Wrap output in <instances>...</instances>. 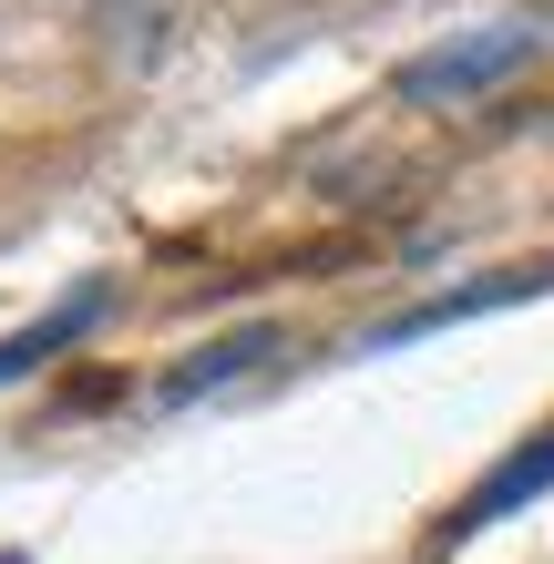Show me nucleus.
Returning <instances> with one entry per match:
<instances>
[{"label":"nucleus","mask_w":554,"mask_h":564,"mask_svg":"<svg viewBox=\"0 0 554 564\" xmlns=\"http://www.w3.org/2000/svg\"><path fill=\"white\" fill-rule=\"evenodd\" d=\"M534 52H544V21H472V31H452V42L411 52L401 73H390V93H401L411 113H442V104H472V93L513 83Z\"/></svg>","instance_id":"obj_1"},{"label":"nucleus","mask_w":554,"mask_h":564,"mask_svg":"<svg viewBox=\"0 0 554 564\" xmlns=\"http://www.w3.org/2000/svg\"><path fill=\"white\" fill-rule=\"evenodd\" d=\"M104 52L123 62V73H154V62H165V0H104Z\"/></svg>","instance_id":"obj_4"},{"label":"nucleus","mask_w":554,"mask_h":564,"mask_svg":"<svg viewBox=\"0 0 554 564\" xmlns=\"http://www.w3.org/2000/svg\"><path fill=\"white\" fill-rule=\"evenodd\" d=\"M257 359H278V328H237V339H206V349L185 359V370H165V380H154V401H165V411H185V401H206V390H226L237 370H257Z\"/></svg>","instance_id":"obj_2"},{"label":"nucleus","mask_w":554,"mask_h":564,"mask_svg":"<svg viewBox=\"0 0 554 564\" xmlns=\"http://www.w3.org/2000/svg\"><path fill=\"white\" fill-rule=\"evenodd\" d=\"M0 564H21V554H0Z\"/></svg>","instance_id":"obj_5"},{"label":"nucleus","mask_w":554,"mask_h":564,"mask_svg":"<svg viewBox=\"0 0 554 564\" xmlns=\"http://www.w3.org/2000/svg\"><path fill=\"white\" fill-rule=\"evenodd\" d=\"M104 318V288H83V297H62L52 318H31V328H11V339H0V380H21V370H42L52 349H73L83 328Z\"/></svg>","instance_id":"obj_3"}]
</instances>
